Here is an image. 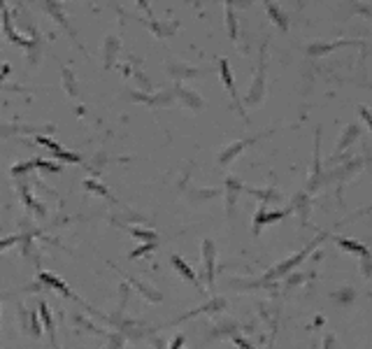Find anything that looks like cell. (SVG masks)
Returning a JSON list of instances; mask_svg holds the SVG:
<instances>
[{"label": "cell", "instance_id": "cell-3", "mask_svg": "<svg viewBox=\"0 0 372 349\" xmlns=\"http://www.w3.org/2000/svg\"><path fill=\"white\" fill-rule=\"evenodd\" d=\"M35 142L37 145H42V147H47L49 151H52L56 159H61V161H65V163H79L82 161V156L79 154H72V151H68V149H63L58 142H53V140H49V138H44V135H37L35 138Z\"/></svg>", "mask_w": 372, "mask_h": 349}, {"label": "cell", "instance_id": "cell-13", "mask_svg": "<svg viewBox=\"0 0 372 349\" xmlns=\"http://www.w3.org/2000/svg\"><path fill=\"white\" fill-rule=\"evenodd\" d=\"M321 130H317V140H314V170H312V177H309V184H307V191H317L319 186V175H321Z\"/></svg>", "mask_w": 372, "mask_h": 349}, {"label": "cell", "instance_id": "cell-25", "mask_svg": "<svg viewBox=\"0 0 372 349\" xmlns=\"http://www.w3.org/2000/svg\"><path fill=\"white\" fill-rule=\"evenodd\" d=\"M130 235L138 238V240H144V242H156L159 240V233L156 231H147V228H130Z\"/></svg>", "mask_w": 372, "mask_h": 349}, {"label": "cell", "instance_id": "cell-36", "mask_svg": "<svg viewBox=\"0 0 372 349\" xmlns=\"http://www.w3.org/2000/svg\"><path fill=\"white\" fill-rule=\"evenodd\" d=\"M226 5H235V7H249L251 0H226Z\"/></svg>", "mask_w": 372, "mask_h": 349}, {"label": "cell", "instance_id": "cell-2", "mask_svg": "<svg viewBox=\"0 0 372 349\" xmlns=\"http://www.w3.org/2000/svg\"><path fill=\"white\" fill-rule=\"evenodd\" d=\"M261 56H266V49L261 52ZM263 93H266V58H261L258 74H256V79L249 86V93L245 95V103L247 105H258L263 100Z\"/></svg>", "mask_w": 372, "mask_h": 349}, {"label": "cell", "instance_id": "cell-33", "mask_svg": "<svg viewBox=\"0 0 372 349\" xmlns=\"http://www.w3.org/2000/svg\"><path fill=\"white\" fill-rule=\"evenodd\" d=\"M28 170H33L31 161H28V163H19V165H14V168H12V177H21L23 172H28Z\"/></svg>", "mask_w": 372, "mask_h": 349}, {"label": "cell", "instance_id": "cell-14", "mask_svg": "<svg viewBox=\"0 0 372 349\" xmlns=\"http://www.w3.org/2000/svg\"><path fill=\"white\" fill-rule=\"evenodd\" d=\"M286 214H288V210H282V212H266V207H261V210H258V214H256V219H254V233L258 235V233H261V228H263L266 223L279 221V219H284Z\"/></svg>", "mask_w": 372, "mask_h": 349}, {"label": "cell", "instance_id": "cell-19", "mask_svg": "<svg viewBox=\"0 0 372 349\" xmlns=\"http://www.w3.org/2000/svg\"><path fill=\"white\" fill-rule=\"evenodd\" d=\"M147 103L154 107H170L175 103V91H163L156 95H147Z\"/></svg>", "mask_w": 372, "mask_h": 349}, {"label": "cell", "instance_id": "cell-37", "mask_svg": "<svg viewBox=\"0 0 372 349\" xmlns=\"http://www.w3.org/2000/svg\"><path fill=\"white\" fill-rule=\"evenodd\" d=\"M361 114H363V119L368 121V126L372 128V112L370 110H368V107H361Z\"/></svg>", "mask_w": 372, "mask_h": 349}, {"label": "cell", "instance_id": "cell-9", "mask_svg": "<svg viewBox=\"0 0 372 349\" xmlns=\"http://www.w3.org/2000/svg\"><path fill=\"white\" fill-rule=\"evenodd\" d=\"M168 74H170L172 79H189V77H198L200 70L198 68H193V65H186L184 61H168Z\"/></svg>", "mask_w": 372, "mask_h": 349}, {"label": "cell", "instance_id": "cell-17", "mask_svg": "<svg viewBox=\"0 0 372 349\" xmlns=\"http://www.w3.org/2000/svg\"><path fill=\"white\" fill-rule=\"evenodd\" d=\"M61 79H63V91L68 95H79V84H77V77L72 70H68L65 65H61Z\"/></svg>", "mask_w": 372, "mask_h": 349}, {"label": "cell", "instance_id": "cell-29", "mask_svg": "<svg viewBox=\"0 0 372 349\" xmlns=\"http://www.w3.org/2000/svg\"><path fill=\"white\" fill-rule=\"evenodd\" d=\"M354 298H356V291H354V289H342L337 294H333V300H337L340 305H347V303H351Z\"/></svg>", "mask_w": 372, "mask_h": 349}, {"label": "cell", "instance_id": "cell-23", "mask_svg": "<svg viewBox=\"0 0 372 349\" xmlns=\"http://www.w3.org/2000/svg\"><path fill=\"white\" fill-rule=\"evenodd\" d=\"M40 317H42L44 326H47V331H49V340H52V347H53V349H58L56 340H53V319H52V312H49V307L44 305V303L40 305Z\"/></svg>", "mask_w": 372, "mask_h": 349}, {"label": "cell", "instance_id": "cell-39", "mask_svg": "<svg viewBox=\"0 0 372 349\" xmlns=\"http://www.w3.org/2000/svg\"><path fill=\"white\" fill-rule=\"evenodd\" d=\"M181 345H184V338L179 335V338H175V342L170 345V349H181Z\"/></svg>", "mask_w": 372, "mask_h": 349}, {"label": "cell", "instance_id": "cell-4", "mask_svg": "<svg viewBox=\"0 0 372 349\" xmlns=\"http://www.w3.org/2000/svg\"><path fill=\"white\" fill-rule=\"evenodd\" d=\"M44 10L49 12V14H52V17H53V19H56V21L61 23V26H63V28H65V31L70 33V37H72V42L77 44L79 49H82V44L77 42V33L72 31V26H70V21H68V17H65V10H63V5H61L58 0H47V2H44Z\"/></svg>", "mask_w": 372, "mask_h": 349}, {"label": "cell", "instance_id": "cell-21", "mask_svg": "<svg viewBox=\"0 0 372 349\" xmlns=\"http://www.w3.org/2000/svg\"><path fill=\"white\" fill-rule=\"evenodd\" d=\"M226 26H228V37L237 40V19H235V7L233 5H226Z\"/></svg>", "mask_w": 372, "mask_h": 349}, {"label": "cell", "instance_id": "cell-5", "mask_svg": "<svg viewBox=\"0 0 372 349\" xmlns=\"http://www.w3.org/2000/svg\"><path fill=\"white\" fill-rule=\"evenodd\" d=\"M258 138H247V140H240V142H233V145H228V147L223 149L221 154H219V165L221 168H226V165H230L242 151H245L249 145H254Z\"/></svg>", "mask_w": 372, "mask_h": 349}, {"label": "cell", "instance_id": "cell-38", "mask_svg": "<svg viewBox=\"0 0 372 349\" xmlns=\"http://www.w3.org/2000/svg\"><path fill=\"white\" fill-rule=\"evenodd\" d=\"M235 345H237V347H242V349H254L251 347V345H249V342H247V340H242V338H237V335H235Z\"/></svg>", "mask_w": 372, "mask_h": 349}, {"label": "cell", "instance_id": "cell-22", "mask_svg": "<svg viewBox=\"0 0 372 349\" xmlns=\"http://www.w3.org/2000/svg\"><path fill=\"white\" fill-rule=\"evenodd\" d=\"M335 242L340 244L342 249H347V252H356V254H368L370 249L365 247V244H358L356 240H347V238H335Z\"/></svg>", "mask_w": 372, "mask_h": 349}, {"label": "cell", "instance_id": "cell-12", "mask_svg": "<svg viewBox=\"0 0 372 349\" xmlns=\"http://www.w3.org/2000/svg\"><path fill=\"white\" fill-rule=\"evenodd\" d=\"M202 258H205V270H207V284H214V258H216V247L212 240L202 242Z\"/></svg>", "mask_w": 372, "mask_h": 349}, {"label": "cell", "instance_id": "cell-27", "mask_svg": "<svg viewBox=\"0 0 372 349\" xmlns=\"http://www.w3.org/2000/svg\"><path fill=\"white\" fill-rule=\"evenodd\" d=\"M249 193L251 196H256V198H261V201L266 202H272V201H279V193L272 189H266V191H258V189H249Z\"/></svg>", "mask_w": 372, "mask_h": 349}, {"label": "cell", "instance_id": "cell-6", "mask_svg": "<svg viewBox=\"0 0 372 349\" xmlns=\"http://www.w3.org/2000/svg\"><path fill=\"white\" fill-rule=\"evenodd\" d=\"M175 98H177V100H179L186 110H191V112H200L202 105H205V103H202V98L195 93V91H191V89H184L181 84L175 86Z\"/></svg>", "mask_w": 372, "mask_h": 349}, {"label": "cell", "instance_id": "cell-8", "mask_svg": "<svg viewBox=\"0 0 372 349\" xmlns=\"http://www.w3.org/2000/svg\"><path fill=\"white\" fill-rule=\"evenodd\" d=\"M219 70H221V82L226 84V89H228L230 98H233L235 105H237V112L245 116V112H242V103H240V95H237V89H235L233 73H230V65H228V61H226V58H221V61H219Z\"/></svg>", "mask_w": 372, "mask_h": 349}, {"label": "cell", "instance_id": "cell-10", "mask_svg": "<svg viewBox=\"0 0 372 349\" xmlns=\"http://www.w3.org/2000/svg\"><path fill=\"white\" fill-rule=\"evenodd\" d=\"M242 182L237 177H228L226 180V207H228V217H233L235 205H237V196L242 193Z\"/></svg>", "mask_w": 372, "mask_h": 349}, {"label": "cell", "instance_id": "cell-28", "mask_svg": "<svg viewBox=\"0 0 372 349\" xmlns=\"http://www.w3.org/2000/svg\"><path fill=\"white\" fill-rule=\"evenodd\" d=\"M33 163H35V165H37V168L40 170H44V172H61V163H56V161H42V159H35L33 161Z\"/></svg>", "mask_w": 372, "mask_h": 349}, {"label": "cell", "instance_id": "cell-15", "mask_svg": "<svg viewBox=\"0 0 372 349\" xmlns=\"http://www.w3.org/2000/svg\"><path fill=\"white\" fill-rule=\"evenodd\" d=\"M40 282H42V284H47V286H53V289H56V291H61V294H63V296H68V298H77L72 294V291H70V289H68V284H65L63 279H58V277L56 275H52V273H47V270H42V273H40Z\"/></svg>", "mask_w": 372, "mask_h": 349}, {"label": "cell", "instance_id": "cell-1", "mask_svg": "<svg viewBox=\"0 0 372 349\" xmlns=\"http://www.w3.org/2000/svg\"><path fill=\"white\" fill-rule=\"evenodd\" d=\"M326 238H328V235H326V233H321V235H319V240H314V242L309 244V247H305V249H300L298 254H293V256H291V258H286L284 263H279V265H277V268H272V270H270V273H267V275L263 277V279H275V277H284V275H286V273H288V270H293L296 265H300V261H302V258H305V256H307L309 252H312V247H317V244H319L321 240H326Z\"/></svg>", "mask_w": 372, "mask_h": 349}, {"label": "cell", "instance_id": "cell-26", "mask_svg": "<svg viewBox=\"0 0 372 349\" xmlns=\"http://www.w3.org/2000/svg\"><path fill=\"white\" fill-rule=\"evenodd\" d=\"M358 133H361V130H358V126H347V133H344V138L340 140V145H337V151H342V149L349 147L351 142L358 138Z\"/></svg>", "mask_w": 372, "mask_h": 349}, {"label": "cell", "instance_id": "cell-16", "mask_svg": "<svg viewBox=\"0 0 372 349\" xmlns=\"http://www.w3.org/2000/svg\"><path fill=\"white\" fill-rule=\"evenodd\" d=\"M263 5H266V10H267V14H270V19L282 28V31H288V19H286V14L277 7L272 0H263Z\"/></svg>", "mask_w": 372, "mask_h": 349}, {"label": "cell", "instance_id": "cell-35", "mask_svg": "<svg viewBox=\"0 0 372 349\" xmlns=\"http://www.w3.org/2000/svg\"><path fill=\"white\" fill-rule=\"evenodd\" d=\"M135 5H138L140 10H142V12H144V14H147L149 19L154 17V12H151V5H149V0H135Z\"/></svg>", "mask_w": 372, "mask_h": 349}, {"label": "cell", "instance_id": "cell-31", "mask_svg": "<svg viewBox=\"0 0 372 349\" xmlns=\"http://www.w3.org/2000/svg\"><path fill=\"white\" fill-rule=\"evenodd\" d=\"M156 244H159V242H147V244H142V247H138L135 252H130V258H138V256L149 254L151 249H156Z\"/></svg>", "mask_w": 372, "mask_h": 349}, {"label": "cell", "instance_id": "cell-7", "mask_svg": "<svg viewBox=\"0 0 372 349\" xmlns=\"http://www.w3.org/2000/svg\"><path fill=\"white\" fill-rule=\"evenodd\" d=\"M147 26H149V31L154 33V37H160V40H165V37H172L175 33L179 31V23L177 21H168V19H149L147 21Z\"/></svg>", "mask_w": 372, "mask_h": 349}, {"label": "cell", "instance_id": "cell-11", "mask_svg": "<svg viewBox=\"0 0 372 349\" xmlns=\"http://www.w3.org/2000/svg\"><path fill=\"white\" fill-rule=\"evenodd\" d=\"M119 52H121L119 37L117 35H107L105 42H103V63H105V68H112V65H114Z\"/></svg>", "mask_w": 372, "mask_h": 349}, {"label": "cell", "instance_id": "cell-18", "mask_svg": "<svg viewBox=\"0 0 372 349\" xmlns=\"http://www.w3.org/2000/svg\"><path fill=\"white\" fill-rule=\"evenodd\" d=\"M172 261V265H175V270H177V273H179L181 277H184V279H186V282H191V284H195L198 286V279H195V273H193L191 268H189V265H186V261H184V258H179V256L175 254L170 258Z\"/></svg>", "mask_w": 372, "mask_h": 349}, {"label": "cell", "instance_id": "cell-30", "mask_svg": "<svg viewBox=\"0 0 372 349\" xmlns=\"http://www.w3.org/2000/svg\"><path fill=\"white\" fill-rule=\"evenodd\" d=\"M128 279H130L133 284L138 286V289H140V291H142V294H147V296H149V300H154V303H159V300H160V294H159V291H154V289H149L147 284H140L138 279H133V277H128Z\"/></svg>", "mask_w": 372, "mask_h": 349}, {"label": "cell", "instance_id": "cell-32", "mask_svg": "<svg viewBox=\"0 0 372 349\" xmlns=\"http://www.w3.org/2000/svg\"><path fill=\"white\" fill-rule=\"evenodd\" d=\"M189 196H191V201H207V198H214V196H216V191H191V193H189Z\"/></svg>", "mask_w": 372, "mask_h": 349}, {"label": "cell", "instance_id": "cell-34", "mask_svg": "<svg viewBox=\"0 0 372 349\" xmlns=\"http://www.w3.org/2000/svg\"><path fill=\"white\" fill-rule=\"evenodd\" d=\"M19 240H21V235H12V238H2V240H0V252H2V249H7V247H12V244H14V242H19Z\"/></svg>", "mask_w": 372, "mask_h": 349}, {"label": "cell", "instance_id": "cell-40", "mask_svg": "<svg viewBox=\"0 0 372 349\" xmlns=\"http://www.w3.org/2000/svg\"><path fill=\"white\" fill-rule=\"evenodd\" d=\"M323 349H333V338H326V342H323Z\"/></svg>", "mask_w": 372, "mask_h": 349}, {"label": "cell", "instance_id": "cell-20", "mask_svg": "<svg viewBox=\"0 0 372 349\" xmlns=\"http://www.w3.org/2000/svg\"><path fill=\"white\" fill-rule=\"evenodd\" d=\"M347 42H328V44H309L307 47V56H326V54H330L333 49H337V47H344Z\"/></svg>", "mask_w": 372, "mask_h": 349}, {"label": "cell", "instance_id": "cell-24", "mask_svg": "<svg viewBox=\"0 0 372 349\" xmlns=\"http://www.w3.org/2000/svg\"><path fill=\"white\" fill-rule=\"evenodd\" d=\"M84 189L91 191V193H96V196H100V198H109V201H114V198L109 196V191H107L103 184H98L96 180H84Z\"/></svg>", "mask_w": 372, "mask_h": 349}]
</instances>
